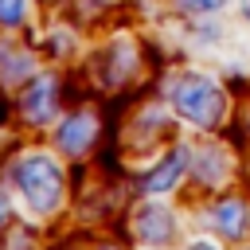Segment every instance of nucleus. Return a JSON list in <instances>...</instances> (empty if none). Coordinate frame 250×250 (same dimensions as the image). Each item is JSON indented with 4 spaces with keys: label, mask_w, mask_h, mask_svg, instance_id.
I'll list each match as a JSON object with an SVG mask.
<instances>
[{
    "label": "nucleus",
    "mask_w": 250,
    "mask_h": 250,
    "mask_svg": "<svg viewBox=\"0 0 250 250\" xmlns=\"http://www.w3.org/2000/svg\"><path fill=\"white\" fill-rule=\"evenodd\" d=\"M219 219H223V230H227V234H238V230H242V219H246V207L234 203V199H227L223 211H219Z\"/></svg>",
    "instance_id": "nucleus-3"
},
{
    "label": "nucleus",
    "mask_w": 250,
    "mask_h": 250,
    "mask_svg": "<svg viewBox=\"0 0 250 250\" xmlns=\"http://www.w3.org/2000/svg\"><path fill=\"white\" fill-rule=\"evenodd\" d=\"M0 223H4V203H0Z\"/></svg>",
    "instance_id": "nucleus-6"
},
{
    "label": "nucleus",
    "mask_w": 250,
    "mask_h": 250,
    "mask_svg": "<svg viewBox=\"0 0 250 250\" xmlns=\"http://www.w3.org/2000/svg\"><path fill=\"white\" fill-rule=\"evenodd\" d=\"M20 188L27 191V199L35 203V207H51L55 203V191H59V172H55V164H47V160H27V164H20Z\"/></svg>",
    "instance_id": "nucleus-1"
},
{
    "label": "nucleus",
    "mask_w": 250,
    "mask_h": 250,
    "mask_svg": "<svg viewBox=\"0 0 250 250\" xmlns=\"http://www.w3.org/2000/svg\"><path fill=\"white\" fill-rule=\"evenodd\" d=\"M195 250H211V246H195Z\"/></svg>",
    "instance_id": "nucleus-7"
},
{
    "label": "nucleus",
    "mask_w": 250,
    "mask_h": 250,
    "mask_svg": "<svg viewBox=\"0 0 250 250\" xmlns=\"http://www.w3.org/2000/svg\"><path fill=\"white\" fill-rule=\"evenodd\" d=\"M0 20H4V23L20 20V0H0Z\"/></svg>",
    "instance_id": "nucleus-4"
},
{
    "label": "nucleus",
    "mask_w": 250,
    "mask_h": 250,
    "mask_svg": "<svg viewBox=\"0 0 250 250\" xmlns=\"http://www.w3.org/2000/svg\"><path fill=\"white\" fill-rule=\"evenodd\" d=\"M176 105L191 117V121H199V125H211L215 117H219V109H223V98L207 86V82H188L184 90H180V98H176Z\"/></svg>",
    "instance_id": "nucleus-2"
},
{
    "label": "nucleus",
    "mask_w": 250,
    "mask_h": 250,
    "mask_svg": "<svg viewBox=\"0 0 250 250\" xmlns=\"http://www.w3.org/2000/svg\"><path fill=\"white\" fill-rule=\"evenodd\" d=\"M223 0H188V8H219Z\"/></svg>",
    "instance_id": "nucleus-5"
}]
</instances>
